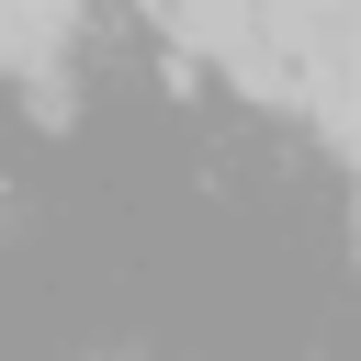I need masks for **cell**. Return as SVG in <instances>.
Instances as JSON below:
<instances>
[{
    "instance_id": "cell-1",
    "label": "cell",
    "mask_w": 361,
    "mask_h": 361,
    "mask_svg": "<svg viewBox=\"0 0 361 361\" xmlns=\"http://www.w3.org/2000/svg\"><path fill=\"white\" fill-rule=\"evenodd\" d=\"M248 11H259V0H147V23L180 34L192 56H237V45H248Z\"/></svg>"
}]
</instances>
